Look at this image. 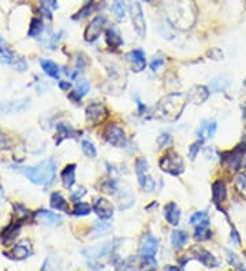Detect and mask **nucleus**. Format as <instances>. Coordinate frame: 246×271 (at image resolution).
Here are the masks:
<instances>
[{"instance_id": "nucleus-11", "label": "nucleus", "mask_w": 246, "mask_h": 271, "mask_svg": "<svg viewBox=\"0 0 246 271\" xmlns=\"http://www.w3.org/2000/svg\"><path fill=\"white\" fill-rule=\"evenodd\" d=\"M32 254H33V246L29 240H22L21 242L15 244L10 252H5L7 258L14 259V260H24L32 256Z\"/></svg>"}, {"instance_id": "nucleus-50", "label": "nucleus", "mask_w": 246, "mask_h": 271, "mask_svg": "<svg viewBox=\"0 0 246 271\" xmlns=\"http://www.w3.org/2000/svg\"><path fill=\"white\" fill-rule=\"evenodd\" d=\"M204 154H205V158L208 159V160H213V159L216 158V151H215L213 147H207L204 151Z\"/></svg>"}, {"instance_id": "nucleus-54", "label": "nucleus", "mask_w": 246, "mask_h": 271, "mask_svg": "<svg viewBox=\"0 0 246 271\" xmlns=\"http://www.w3.org/2000/svg\"><path fill=\"white\" fill-rule=\"evenodd\" d=\"M95 229L99 232V233H103V232H105V230L109 229V225L107 223V222H96V225H95Z\"/></svg>"}, {"instance_id": "nucleus-9", "label": "nucleus", "mask_w": 246, "mask_h": 271, "mask_svg": "<svg viewBox=\"0 0 246 271\" xmlns=\"http://www.w3.org/2000/svg\"><path fill=\"white\" fill-rule=\"evenodd\" d=\"M190 255L193 258L198 260L201 264H204L207 268H216L219 266V260L216 259V256L209 252L208 249H205L201 245H194L190 248Z\"/></svg>"}, {"instance_id": "nucleus-53", "label": "nucleus", "mask_w": 246, "mask_h": 271, "mask_svg": "<svg viewBox=\"0 0 246 271\" xmlns=\"http://www.w3.org/2000/svg\"><path fill=\"white\" fill-rule=\"evenodd\" d=\"M163 63H164V59H163L162 56H158V58L153 59V62L150 63V69H152L153 71H156L159 67L162 66Z\"/></svg>"}, {"instance_id": "nucleus-47", "label": "nucleus", "mask_w": 246, "mask_h": 271, "mask_svg": "<svg viewBox=\"0 0 246 271\" xmlns=\"http://www.w3.org/2000/svg\"><path fill=\"white\" fill-rule=\"evenodd\" d=\"M11 148V140L0 130V150H10Z\"/></svg>"}, {"instance_id": "nucleus-51", "label": "nucleus", "mask_w": 246, "mask_h": 271, "mask_svg": "<svg viewBox=\"0 0 246 271\" xmlns=\"http://www.w3.org/2000/svg\"><path fill=\"white\" fill-rule=\"evenodd\" d=\"M85 195H86V191H85V188H78L77 189V192H73L71 193V199L73 200H78L81 197H84Z\"/></svg>"}, {"instance_id": "nucleus-44", "label": "nucleus", "mask_w": 246, "mask_h": 271, "mask_svg": "<svg viewBox=\"0 0 246 271\" xmlns=\"http://www.w3.org/2000/svg\"><path fill=\"white\" fill-rule=\"evenodd\" d=\"M205 219H208L207 213H204V211H198V213H194L192 217H190V223H192L193 226H197L200 225L203 221H205Z\"/></svg>"}, {"instance_id": "nucleus-32", "label": "nucleus", "mask_w": 246, "mask_h": 271, "mask_svg": "<svg viewBox=\"0 0 246 271\" xmlns=\"http://www.w3.org/2000/svg\"><path fill=\"white\" fill-rule=\"evenodd\" d=\"M0 62L6 63V65L14 62V54L2 37H0Z\"/></svg>"}, {"instance_id": "nucleus-43", "label": "nucleus", "mask_w": 246, "mask_h": 271, "mask_svg": "<svg viewBox=\"0 0 246 271\" xmlns=\"http://www.w3.org/2000/svg\"><path fill=\"white\" fill-rule=\"evenodd\" d=\"M203 140H197L196 142H193L192 145L189 147V158H190V160H194L197 156V154L200 152L201 147H203Z\"/></svg>"}, {"instance_id": "nucleus-4", "label": "nucleus", "mask_w": 246, "mask_h": 271, "mask_svg": "<svg viewBox=\"0 0 246 271\" xmlns=\"http://www.w3.org/2000/svg\"><path fill=\"white\" fill-rule=\"evenodd\" d=\"M113 242H103L99 245L91 246L88 249H84V256L89 260V266H97L96 268H101L100 267V260L101 259L107 258L109 255L113 254Z\"/></svg>"}, {"instance_id": "nucleus-8", "label": "nucleus", "mask_w": 246, "mask_h": 271, "mask_svg": "<svg viewBox=\"0 0 246 271\" xmlns=\"http://www.w3.org/2000/svg\"><path fill=\"white\" fill-rule=\"evenodd\" d=\"M159 252V241L150 233H145L141 237L140 242V249H138V256L141 259L154 258Z\"/></svg>"}, {"instance_id": "nucleus-21", "label": "nucleus", "mask_w": 246, "mask_h": 271, "mask_svg": "<svg viewBox=\"0 0 246 271\" xmlns=\"http://www.w3.org/2000/svg\"><path fill=\"white\" fill-rule=\"evenodd\" d=\"M227 197V186L225 181L217 179L212 184V201L215 204H220L221 201L226 200Z\"/></svg>"}, {"instance_id": "nucleus-3", "label": "nucleus", "mask_w": 246, "mask_h": 271, "mask_svg": "<svg viewBox=\"0 0 246 271\" xmlns=\"http://www.w3.org/2000/svg\"><path fill=\"white\" fill-rule=\"evenodd\" d=\"M24 174L30 182L36 185H50L56 177V163L52 159H47L34 167H26Z\"/></svg>"}, {"instance_id": "nucleus-7", "label": "nucleus", "mask_w": 246, "mask_h": 271, "mask_svg": "<svg viewBox=\"0 0 246 271\" xmlns=\"http://www.w3.org/2000/svg\"><path fill=\"white\" fill-rule=\"evenodd\" d=\"M129 10L136 33H137L141 38H144L146 34V22H145V17H144V11H142L141 9V5L138 3L137 0H133V2L130 3Z\"/></svg>"}, {"instance_id": "nucleus-20", "label": "nucleus", "mask_w": 246, "mask_h": 271, "mask_svg": "<svg viewBox=\"0 0 246 271\" xmlns=\"http://www.w3.org/2000/svg\"><path fill=\"white\" fill-rule=\"evenodd\" d=\"M19 233H21V223H19V222L11 223V225L7 226V227L3 230V233H2V242H3L6 246L11 245Z\"/></svg>"}, {"instance_id": "nucleus-6", "label": "nucleus", "mask_w": 246, "mask_h": 271, "mask_svg": "<svg viewBox=\"0 0 246 271\" xmlns=\"http://www.w3.org/2000/svg\"><path fill=\"white\" fill-rule=\"evenodd\" d=\"M136 173H137L138 182L145 192H153L156 188V182L149 174V164L145 158H138L136 162Z\"/></svg>"}, {"instance_id": "nucleus-19", "label": "nucleus", "mask_w": 246, "mask_h": 271, "mask_svg": "<svg viewBox=\"0 0 246 271\" xmlns=\"http://www.w3.org/2000/svg\"><path fill=\"white\" fill-rule=\"evenodd\" d=\"M164 217L171 226H178L181 222V210L180 207L171 201L164 205Z\"/></svg>"}, {"instance_id": "nucleus-48", "label": "nucleus", "mask_w": 246, "mask_h": 271, "mask_svg": "<svg viewBox=\"0 0 246 271\" xmlns=\"http://www.w3.org/2000/svg\"><path fill=\"white\" fill-rule=\"evenodd\" d=\"M156 142H158V145L160 147V148H164V147H167L170 142H171V136L170 134H162V136H159L158 140H156Z\"/></svg>"}, {"instance_id": "nucleus-14", "label": "nucleus", "mask_w": 246, "mask_h": 271, "mask_svg": "<svg viewBox=\"0 0 246 271\" xmlns=\"http://www.w3.org/2000/svg\"><path fill=\"white\" fill-rule=\"evenodd\" d=\"M93 210L101 219H109L114 214V205L111 204V201H108L107 199H103V197H99V199L95 200Z\"/></svg>"}, {"instance_id": "nucleus-40", "label": "nucleus", "mask_w": 246, "mask_h": 271, "mask_svg": "<svg viewBox=\"0 0 246 271\" xmlns=\"http://www.w3.org/2000/svg\"><path fill=\"white\" fill-rule=\"evenodd\" d=\"M117 271H136V263L133 262V259L121 260L117 264Z\"/></svg>"}, {"instance_id": "nucleus-42", "label": "nucleus", "mask_w": 246, "mask_h": 271, "mask_svg": "<svg viewBox=\"0 0 246 271\" xmlns=\"http://www.w3.org/2000/svg\"><path fill=\"white\" fill-rule=\"evenodd\" d=\"M158 268V262L154 258L141 259V270L142 271H156Z\"/></svg>"}, {"instance_id": "nucleus-29", "label": "nucleus", "mask_w": 246, "mask_h": 271, "mask_svg": "<svg viewBox=\"0 0 246 271\" xmlns=\"http://www.w3.org/2000/svg\"><path fill=\"white\" fill-rule=\"evenodd\" d=\"M56 130H58V140H56V144H60L64 138H71L77 134V132H75L70 125H67V123H58Z\"/></svg>"}, {"instance_id": "nucleus-27", "label": "nucleus", "mask_w": 246, "mask_h": 271, "mask_svg": "<svg viewBox=\"0 0 246 271\" xmlns=\"http://www.w3.org/2000/svg\"><path fill=\"white\" fill-rule=\"evenodd\" d=\"M41 67L44 73H46L48 77L54 79H59L60 78V67L56 65L52 60H47V59H42L41 60Z\"/></svg>"}, {"instance_id": "nucleus-23", "label": "nucleus", "mask_w": 246, "mask_h": 271, "mask_svg": "<svg viewBox=\"0 0 246 271\" xmlns=\"http://www.w3.org/2000/svg\"><path fill=\"white\" fill-rule=\"evenodd\" d=\"M230 85H231V78L229 75H219L209 84V92H225L226 89H229Z\"/></svg>"}, {"instance_id": "nucleus-49", "label": "nucleus", "mask_w": 246, "mask_h": 271, "mask_svg": "<svg viewBox=\"0 0 246 271\" xmlns=\"http://www.w3.org/2000/svg\"><path fill=\"white\" fill-rule=\"evenodd\" d=\"M230 238H231V242H233L235 246L241 245V236L237 232L235 227H231V234H230Z\"/></svg>"}, {"instance_id": "nucleus-45", "label": "nucleus", "mask_w": 246, "mask_h": 271, "mask_svg": "<svg viewBox=\"0 0 246 271\" xmlns=\"http://www.w3.org/2000/svg\"><path fill=\"white\" fill-rule=\"evenodd\" d=\"M103 189H104V192L109 193V195H115L118 191L117 182L113 181V179H108V181H105L104 184H103Z\"/></svg>"}, {"instance_id": "nucleus-57", "label": "nucleus", "mask_w": 246, "mask_h": 271, "mask_svg": "<svg viewBox=\"0 0 246 271\" xmlns=\"http://www.w3.org/2000/svg\"><path fill=\"white\" fill-rule=\"evenodd\" d=\"M242 118L246 122V103H243V106H242Z\"/></svg>"}, {"instance_id": "nucleus-34", "label": "nucleus", "mask_w": 246, "mask_h": 271, "mask_svg": "<svg viewBox=\"0 0 246 271\" xmlns=\"http://www.w3.org/2000/svg\"><path fill=\"white\" fill-rule=\"evenodd\" d=\"M226 255H227V260L235 268V271H246V266L243 264V262L239 259L238 255H235L233 251L230 249H226Z\"/></svg>"}, {"instance_id": "nucleus-13", "label": "nucleus", "mask_w": 246, "mask_h": 271, "mask_svg": "<svg viewBox=\"0 0 246 271\" xmlns=\"http://www.w3.org/2000/svg\"><path fill=\"white\" fill-rule=\"evenodd\" d=\"M34 221L37 223H41V225L47 226H59L62 225V217L58 215V214L51 213V211H47V210H38L37 213H34Z\"/></svg>"}, {"instance_id": "nucleus-18", "label": "nucleus", "mask_w": 246, "mask_h": 271, "mask_svg": "<svg viewBox=\"0 0 246 271\" xmlns=\"http://www.w3.org/2000/svg\"><path fill=\"white\" fill-rule=\"evenodd\" d=\"M217 129V123L216 121L213 119H207V121H203V123L200 125L198 130H197V136H198V140H207V138H211L215 136Z\"/></svg>"}, {"instance_id": "nucleus-17", "label": "nucleus", "mask_w": 246, "mask_h": 271, "mask_svg": "<svg viewBox=\"0 0 246 271\" xmlns=\"http://www.w3.org/2000/svg\"><path fill=\"white\" fill-rule=\"evenodd\" d=\"M127 59H129L130 65L133 67V71H136V73H140V71H142L145 69L146 66L145 54H144L141 50H134L131 51V52H129Z\"/></svg>"}, {"instance_id": "nucleus-33", "label": "nucleus", "mask_w": 246, "mask_h": 271, "mask_svg": "<svg viewBox=\"0 0 246 271\" xmlns=\"http://www.w3.org/2000/svg\"><path fill=\"white\" fill-rule=\"evenodd\" d=\"M44 30H46V26H44L41 19L40 18H34L33 21H32V25H30L29 36L30 37L40 38L42 36V33H44Z\"/></svg>"}, {"instance_id": "nucleus-55", "label": "nucleus", "mask_w": 246, "mask_h": 271, "mask_svg": "<svg viewBox=\"0 0 246 271\" xmlns=\"http://www.w3.org/2000/svg\"><path fill=\"white\" fill-rule=\"evenodd\" d=\"M163 271H182V268H181V267H178V266H171V264H170V266L164 267V268H163Z\"/></svg>"}, {"instance_id": "nucleus-59", "label": "nucleus", "mask_w": 246, "mask_h": 271, "mask_svg": "<svg viewBox=\"0 0 246 271\" xmlns=\"http://www.w3.org/2000/svg\"><path fill=\"white\" fill-rule=\"evenodd\" d=\"M144 2H146V3H149V2H150V0H144Z\"/></svg>"}, {"instance_id": "nucleus-1", "label": "nucleus", "mask_w": 246, "mask_h": 271, "mask_svg": "<svg viewBox=\"0 0 246 271\" xmlns=\"http://www.w3.org/2000/svg\"><path fill=\"white\" fill-rule=\"evenodd\" d=\"M167 21L178 29H189L196 21V6L193 0H164Z\"/></svg>"}, {"instance_id": "nucleus-56", "label": "nucleus", "mask_w": 246, "mask_h": 271, "mask_svg": "<svg viewBox=\"0 0 246 271\" xmlns=\"http://www.w3.org/2000/svg\"><path fill=\"white\" fill-rule=\"evenodd\" d=\"M59 87H60V89H63V91H69V89H70L71 88V84L69 82V81H67V82H60L59 84Z\"/></svg>"}, {"instance_id": "nucleus-22", "label": "nucleus", "mask_w": 246, "mask_h": 271, "mask_svg": "<svg viewBox=\"0 0 246 271\" xmlns=\"http://www.w3.org/2000/svg\"><path fill=\"white\" fill-rule=\"evenodd\" d=\"M28 107V100L21 99V100L15 101H6L0 105V114H11V113H19Z\"/></svg>"}, {"instance_id": "nucleus-10", "label": "nucleus", "mask_w": 246, "mask_h": 271, "mask_svg": "<svg viewBox=\"0 0 246 271\" xmlns=\"http://www.w3.org/2000/svg\"><path fill=\"white\" fill-rule=\"evenodd\" d=\"M105 22H107V19H105L104 15H97V17L93 18L92 21H91V24H89V25L86 26V29H85V40L88 43L96 41L97 38H99V36L101 34V32L104 30Z\"/></svg>"}, {"instance_id": "nucleus-52", "label": "nucleus", "mask_w": 246, "mask_h": 271, "mask_svg": "<svg viewBox=\"0 0 246 271\" xmlns=\"http://www.w3.org/2000/svg\"><path fill=\"white\" fill-rule=\"evenodd\" d=\"M14 66L17 67L18 71H25L28 69V65L24 59H17V60H14Z\"/></svg>"}, {"instance_id": "nucleus-16", "label": "nucleus", "mask_w": 246, "mask_h": 271, "mask_svg": "<svg viewBox=\"0 0 246 271\" xmlns=\"http://www.w3.org/2000/svg\"><path fill=\"white\" fill-rule=\"evenodd\" d=\"M209 95H211V92H209L208 88L204 87V85H197V87H193L190 89L188 99L194 105H203L204 101L208 100Z\"/></svg>"}, {"instance_id": "nucleus-38", "label": "nucleus", "mask_w": 246, "mask_h": 271, "mask_svg": "<svg viewBox=\"0 0 246 271\" xmlns=\"http://www.w3.org/2000/svg\"><path fill=\"white\" fill-rule=\"evenodd\" d=\"M81 150H82L85 156H88V158H96V148H95V145H93L91 141H88V140H84V141L81 142Z\"/></svg>"}, {"instance_id": "nucleus-2", "label": "nucleus", "mask_w": 246, "mask_h": 271, "mask_svg": "<svg viewBox=\"0 0 246 271\" xmlns=\"http://www.w3.org/2000/svg\"><path fill=\"white\" fill-rule=\"evenodd\" d=\"M186 99L188 96H185L184 93H171L164 96L154 107V115L163 121H176L186 106Z\"/></svg>"}, {"instance_id": "nucleus-37", "label": "nucleus", "mask_w": 246, "mask_h": 271, "mask_svg": "<svg viewBox=\"0 0 246 271\" xmlns=\"http://www.w3.org/2000/svg\"><path fill=\"white\" fill-rule=\"evenodd\" d=\"M73 214L75 217H85L91 214V205L86 204V203H82V201H77L74 205V210H73Z\"/></svg>"}, {"instance_id": "nucleus-26", "label": "nucleus", "mask_w": 246, "mask_h": 271, "mask_svg": "<svg viewBox=\"0 0 246 271\" xmlns=\"http://www.w3.org/2000/svg\"><path fill=\"white\" fill-rule=\"evenodd\" d=\"M189 241V234L185 230H174L171 234V244L175 249L184 248Z\"/></svg>"}, {"instance_id": "nucleus-41", "label": "nucleus", "mask_w": 246, "mask_h": 271, "mask_svg": "<svg viewBox=\"0 0 246 271\" xmlns=\"http://www.w3.org/2000/svg\"><path fill=\"white\" fill-rule=\"evenodd\" d=\"M41 271H60V266L56 259L54 258H48L44 262V266H42Z\"/></svg>"}, {"instance_id": "nucleus-31", "label": "nucleus", "mask_w": 246, "mask_h": 271, "mask_svg": "<svg viewBox=\"0 0 246 271\" xmlns=\"http://www.w3.org/2000/svg\"><path fill=\"white\" fill-rule=\"evenodd\" d=\"M51 207L58 210V211H67V210H69V204H67L66 199L58 192L51 195Z\"/></svg>"}, {"instance_id": "nucleus-39", "label": "nucleus", "mask_w": 246, "mask_h": 271, "mask_svg": "<svg viewBox=\"0 0 246 271\" xmlns=\"http://www.w3.org/2000/svg\"><path fill=\"white\" fill-rule=\"evenodd\" d=\"M235 188L239 191V193H242L243 196H246V173H239L235 177Z\"/></svg>"}, {"instance_id": "nucleus-35", "label": "nucleus", "mask_w": 246, "mask_h": 271, "mask_svg": "<svg viewBox=\"0 0 246 271\" xmlns=\"http://www.w3.org/2000/svg\"><path fill=\"white\" fill-rule=\"evenodd\" d=\"M58 9V0H40V10L41 13L51 19V14L54 10Z\"/></svg>"}, {"instance_id": "nucleus-24", "label": "nucleus", "mask_w": 246, "mask_h": 271, "mask_svg": "<svg viewBox=\"0 0 246 271\" xmlns=\"http://www.w3.org/2000/svg\"><path fill=\"white\" fill-rule=\"evenodd\" d=\"M211 222L208 219H205L200 223V225L196 226V232H194V238L197 241H205V240H209L212 237V232H211Z\"/></svg>"}, {"instance_id": "nucleus-15", "label": "nucleus", "mask_w": 246, "mask_h": 271, "mask_svg": "<svg viewBox=\"0 0 246 271\" xmlns=\"http://www.w3.org/2000/svg\"><path fill=\"white\" fill-rule=\"evenodd\" d=\"M107 117V109L101 103H92L86 109V118L92 123H99Z\"/></svg>"}, {"instance_id": "nucleus-58", "label": "nucleus", "mask_w": 246, "mask_h": 271, "mask_svg": "<svg viewBox=\"0 0 246 271\" xmlns=\"http://www.w3.org/2000/svg\"><path fill=\"white\" fill-rule=\"evenodd\" d=\"M243 85H245V88H246V78H245V81H243Z\"/></svg>"}, {"instance_id": "nucleus-30", "label": "nucleus", "mask_w": 246, "mask_h": 271, "mask_svg": "<svg viewBox=\"0 0 246 271\" xmlns=\"http://www.w3.org/2000/svg\"><path fill=\"white\" fill-rule=\"evenodd\" d=\"M111 13L118 21H125L126 18V5L125 0H114L111 6Z\"/></svg>"}, {"instance_id": "nucleus-12", "label": "nucleus", "mask_w": 246, "mask_h": 271, "mask_svg": "<svg viewBox=\"0 0 246 271\" xmlns=\"http://www.w3.org/2000/svg\"><path fill=\"white\" fill-rule=\"evenodd\" d=\"M105 140L114 147H125L126 145V136L125 132L121 126L109 125L104 132Z\"/></svg>"}, {"instance_id": "nucleus-25", "label": "nucleus", "mask_w": 246, "mask_h": 271, "mask_svg": "<svg viewBox=\"0 0 246 271\" xmlns=\"http://www.w3.org/2000/svg\"><path fill=\"white\" fill-rule=\"evenodd\" d=\"M75 164H67L64 169H63L62 174H60V178H62V184L66 189H71V186L74 185L75 182Z\"/></svg>"}, {"instance_id": "nucleus-36", "label": "nucleus", "mask_w": 246, "mask_h": 271, "mask_svg": "<svg viewBox=\"0 0 246 271\" xmlns=\"http://www.w3.org/2000/svg\"><path fill=\"white\" fill-rule=\"evenodd\" d=\"M89 88H91V85H89L88 81H85V79H81L78 84H77V89H75V92L71 95V99H77V100H79L81 97H84L86 93L89 92Z\"/></svg>"}, {"instance_id": "nucleus-5", "label": "nucleus", "mask_w": 246, "mask_h": 271, "mask_svg": "<svg viewBox=\"0 0 246 271\" xmlns=\"http://www.w3.org/2000/svg\"><path fill=\"white\" fill-rule=\"evenodd\" d=\"M159 166H160L163 171H166V173L171 175H181L185 171L184 160H182L180 155L176 154L175 151H170V152L164 155L160 159Z\"/></svg>"}, {"instance_id": "nucleus-46", "label": "nucleus", "mask_w": 246, "mask_h": 271, "mask_svg": "<svg viewBox=\"0 0 246 271\" xmlns=\"http://www.w3.org/2000/svg\"><path fill=\"white\" fill-rule=\"evenodd\" d=\"M93 9H95V5H92V3H89V5H86L84 7V9L81 10V11H79L78 14H77V15H75L74 17V19H81V18H85V17H88L89 14L92 13L93 11Z\"/></svg>"}, {"instance_id": "nucleus-28", "label": "nucleus", "mask_w": 246, "mask_h": 271, "mask_svg": "<svg viewBox=\"0 0 246 271\" xmlns=\"http://www.w3.org/2000/svg\"><path fill=\"white\" fill-rule=\"evenodd\" d=\"M105 40H107V44L111 48H118V47H121L123 44L121 34H119V32L115 28L107 29V32H105Z\"/></svg>"}]
</instances>
